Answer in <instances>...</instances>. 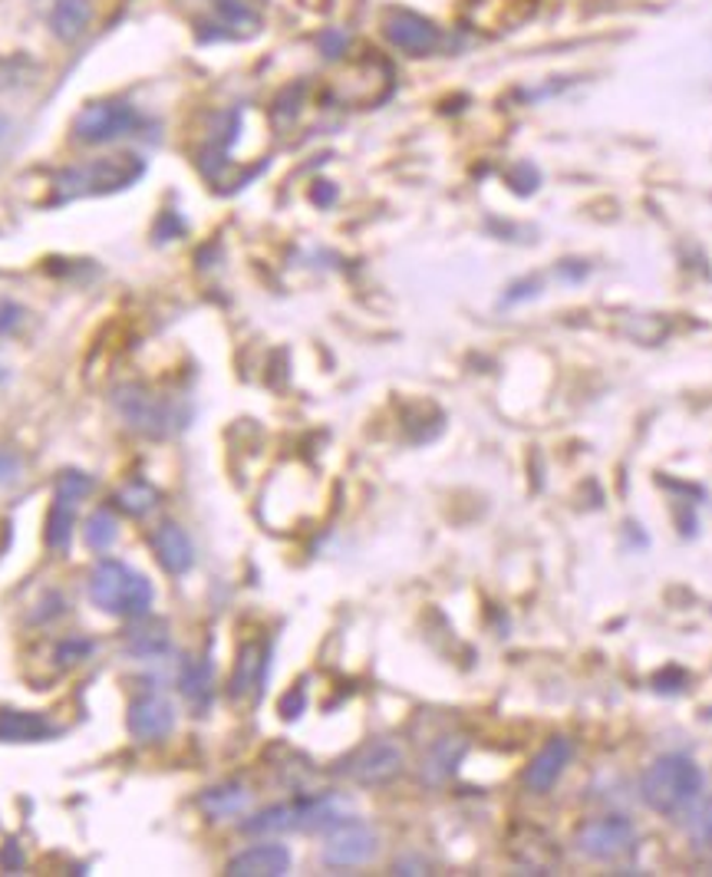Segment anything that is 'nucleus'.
<instances>
[{
  "label": "nucleus",
  "mask_w": 712,
  "mask_h": 877,
  "mask_svg": "<svg viewBox=\"0 0 712 877\" xmlns=\"http://www.w3.org/2000/svg\"><path fill=\"white\" fill-rule=\"evenodd\" d=\"M702 768L689 755H660L640 775V799L660 815H683L702 795Z\"/></svg>",
  "instance_id": "obj_1"
},
{
  "label": "nucleus",
  "mask_w": 712,
  "mask_h": 877,
  "mask_svg": "<svg viewBox=\"0 0 712 877\" xmlns=\"http://www.w3.org/2000/svg\"><path fill=\"white\" fill-rule=\"evenodd\" d=\"M146 172V162L133 152L126 155H103L86 165H70L53 178V202H73L86 195H113L123 188H133Z\"/></svg>",
  "instance_id": "obj_2"
},
{
  "label": "nucleus",
  "mask_w": 712,
  "mask_h": 877,
  "mask_svg": "<svg viewBox=\"0 0 712 877\" xmlns=\"http://www.w3.org/2000/svg\"><path fill=\"white\" fill-rule=\"evenodd\" d=\"M340 822H347V805L337 795H314L297 799L284 805H271L248 822H241L245 835H290V831H334Z\"/></svg>",
  "instance_id": "obj_3"
},
{
  "label": "nucleus",
  "mask_w": 712,
  "mask_h": 877,
  "mask_svg": "<svg viewBox=\"0 0 712 877\" xmlns=\"http://www.w3.org/2000/svg\"><path fill=\"white\" fill-rule=\"evenodd\" d=\"M113 410L133 433L155 436V439L178 433L185 426V419H188V413L178 403H172L165 397H155V393H149L146 386H136V383L116 389Z\"/></svg>",
  "instance_id": "obj_4"
},
{
  "label": "nucleus",
  "mask_w": 712,
  "mask_h": 877,
  "mask_svg": "<svg viewBox=\"0 0 712 877\" xmlns=\"http://www.w3.org/2000/svg\"><path fill=\"white\" fill-rule=\"evenodd\" d=\"M139 126L142 116L129 100H99L83 107L73 120V139L83 146H107L123 136H133Z\"/></svg>",
  "instance_id": "obj_5"
},
{
  "label": "nucleus",
  "mask_w": 712,
  "mask_h": 877,
  "mask_svg": "<svg viewBox=\"0 0 712 877\" xmlns=\"http://www.w3.org/2000/svg\"><path fill=\"white\" fill-rule=\"evenodd\" d=\"M634 844H637V828L624 815L594 818L574 831V848L590 861H617L630 854Z\"/></svg>",
  "instance_id": "obj_6"
},
{
  "label": "nucleus",
  "mask_w": 712,
  "mask_h": 877,
  "mask_svg": "<svg viewBox=\"0 0 712 877\" xmlns=\"http://www.w3.org/2000/svg\"><path fill=\"white\" fill-rule=\"evenodd\" d=\"M405 768V752L399 742L392 739H376V742H366L363 749H357L347 762H343V775L353 778L357 786H386L392 778Z\"/></svg>",
  "instance_id": "obj_7"
},
{
  "label": "nucleus",
  "mask_w": 712,
  "mask_h": 877,
  "mask_svg": "<svg viewBox=\"0 0 712 877\" xmlns=\"http://www.w3.org/2000/svg\"><path fill=\"white\" fill-rule=\"evenodd\" d=\"M379 854V831L366 822H340L321 851L327 867H360Z\"/></svg>",
  "instance_id": "obj_8"
},
{
  "label": "nucleus",
  "mask_w": 712,
  "mask_h": 877,
  "mask_svg": "<svg viewBox=\"0 0 712 877\" xmlns=\"http://www.w3.org/2000/svg\"><path fill=\"white\" fill-rule=\"evenodd\" d=\"M133 574H136V571H133L129 564L116 561V557H103V561H96V564H92V571H89V580H86L89 601H92L99 611H107V614L120 617Z\"/></svg>",
  "instance_id": "obj_9"
},
{
  "label": "nucleus",
  "mask_w": 712,
  "mask_h": 877,
  "mask_svg": "<svg viewBox=\"0 0 712 877\" xmlns=\"http://www.w3.org/2000/svg\"><path fill=\"white\" fill-rule=\"evenodd\" d=\"M383 34H386V40L396 50L410 53V57H426L442 40L439 27L433 21H426L423 14H413V11H392V14H386Z\"/></svg>",
  "instance_id": "obj_10"
},
{
  "label": "nucleus",
  "mask_w": 712,
  "mask_h": 877,
  "mask_svg": "<svg viewBox=\"0 0 712 877\" xmlns=\"http://www.w3.org/2000/svg\"><path fill=\"white\" fill-rule=\"evenodd\" d=\"M175 729V706L165 697L146 693L129 706V732L139 742H162Z\"/></svg>",
  "instance_id": "obj_11"
},
{
  "label": "nucleus",
  "mask_w": 712,
  "mask_h": 877,
  "mask_svg": "<svg viewBox=\"0 0 712 877\" xmlns=\"http://www.w3.org/2000/svg\"><path fill=\"white\" fill-rule=\"evenodd\" d=\"M178 690L185 697V703L201 716L212 706L215 697V663L212 656H182L178 663Z\"/></svg>",
  "instance_id": "obj_12"
},
{
  "label": "nucleus",
  "mask_w": 712,
  "mask_h": 877,
  "mask_svg": "<svg viewBox=\"0 0 712 877\" xmlns=\"http://www.w3.org/2000/svg\"><path fill=\"white\" fill-rule=\"evenodd\" d=\"M149 541H152V551H155V557H159V564H162L168 574L182 577V574H188V571L195 567V544H191L188 531H185L178 522H162V525L149 535Z\"/></svg>",
  "instance_id": "obj_13"
},
{
  "label": "nucleus",
  "mask_w": 712,
  "mask_h": 877,
  "mask_svg": "<svg viewBox=\"0 0 712 877\" xmlns=\"http://www.w3.org/2000/svg\"><path fill=\"white\" fill-rule=\"evenodd\" d=\"M264 673H267V647L261 640L241 643L238 660H235V673H232V684H228V697L235 703H245L251 693L261 690Z\"/></svg>",
  "instance_id": "obj_14"
},
{
  "label": "nucleus",
  "mask_w": 712,
  "mask_h": 877,
  "mask_svg": "<svg viewBox=\"0 0 712 877\" xmlns=\"http://www.w3.org/2000/svg\"><path fill=\"white\" fill-rule=\"evenodd\" d=\"M290 870V851L284 844H254L228 861L232 877H280Z\"/></svg>",
  "instance_id": "obj_15"
},
{
  "label": "nucleus",
  "mask_w": 712,
  "mask_h": 877,
  "mask_svg": "<svg viewBox=\"0 0 712 877\" xmlns=\"http://www.w3.org/2000/svg\"><path fill=\"white\" fill-rule=\"evenodd\" d=\"M469 752V739L465 736H442L429 746V752L423 755L420 775L426 786H446L449 778L459 772L462 759Z\"/></svg>",
  "instance_id": "obj_16"
},
{
  "label": "nucleus",
  "mask_w": 712,
  "mask_h": 877,
  "mask_svg": "<svg viewBox=\"0 0 712 877\" xmlns=\"http://www.w3.org/2000/svg\"><path fill=\"white\" fill-rule=\"evenodd\" d=\"M571 755H574V746H571V739H564V736H554L535 759H532V765L525 768V786L532 789V792H548L558 778H561V772L567 768V762H571Z\"/></svg>",
  "instance_id": "obj_17"
},
{
  "label": "nucleus",
  "mask_w": 712,
  "mask_h": 877,
  "mask_svg": "<svg viewBox=\"0 0 712 877\" xmlns=\"http://www.w3.org/2000/svg\"><path fill=\"white\" fill-rule=\"evenodd\" d=\"M53 736H60V729L40 713L0 710V742H47Z\"/></svg>",
  "instance_id": "obj_18"
},
{
  "label": "nucleus",
  "mask_w": 712,
  "mask_h": 877,
  "mask_svg": "<svg viewBox=\"0 0 712 877\" xmlns=\"http://www.w3.org/2000/svg\"><path fill=\"white\" fill-rule=\"evenodd\" d=\"M92 21V4L89 0H53L50 8V30L63 43H76Z\"/></svg>",
  "instance_id": "obj_19"
},
{
  "label": "nucleus",
  "mask_w": 712,
  "mask_h": 877,
  "mask_svg": "<svg viewBox=\"0 0 712 877\" xmlns=\"http://www.w3.org/2000/svg\"><path fill=\"white\" fill-rule=\"evenodd\" d=\"M248 805H251V792H248L241 782H225V786H215V789H209L205 795L198 799V809L205 812L209 818H215V822L238 818V815H241Z\"/></svg>",
  "instance_id": "obj_20"
},
{
  "label": "nucleus",
  "mask_w": 712,
  "mask_h": 877,
  "mask_svg": "<svg viewBox=\"0 0 712 877\" xmlns=\"http://www.w3.org/2000/svg\"><path fill=\"white\" fill-rule=\"evenodd\" d=\"M168 647H172V640H168V627L162 621H146L139 627H133L126 643H123V650L136 660H159L168 653Z\"/></svg>",
  "instance_id": "obj_21"
},
{
  "label": "nucleus",
  "mask_w": 712,
  "mask_h": 877,
  "mask_svg": "<svg viewBox=\"0 0 712 877\" xmlns=\"http://www.w3.org/2000/svg\"><path fill=\"white\" fill-rule=\"evenodd\" d=\"M113 502H116L126 515L142 518V515H149V512L159 505V489H155V485H149L146 478H133V481L120 485L116 496H113Z\"/></svg>",
  "instance_id": "obj_22"
},
{
  "label": "nucleus",
  "mask_w": 712,
  "mask_h": 877,
  "mask_svg": "<svg viewBox=\"0 0 712 877\" xmlns=\"http://www.w3.org/2000/svg\"><path fill=\"white\" fill-rule=\"evenodd\" d=\"M73 525H76V505L63 502V499H53V505L47 512V528H43L47 548L66 551L70 541H73Z\"/></svg>",
  "instance_id": "obj_23"
},
{
  "label": "nucleus",
  "mask_w": 712,
  "mask_h": 877,
  "mask_svg": "<svg viewBox=\"0 0 712 877\" xmlns=\"http://www.w3.org/2000/svg\"><path fill=\"white\" fill-rule=\"evenodd\" d=\"M116 538H120V522H116V515H113L110 509H96V512L86 518V525H83V541H86L89 551L107 554V551L116 544Z\"/></svg>",
  "instance_id": "obj_24"
},
{
  "label": "nucleus",
  "mask_w": 712,
  "mask_h": 877,
  "mask_svg": "<svg viewBox=\"0 0 712 877\" xmlns=\"http://www.w3.org/2000/svg\"><path fill=\"white\" fill-rule=\"evenodd\" d=\"M152 601H155V591H152V580L146 574H133L129 580V591H126V601H123V611L120 617L126 621H146L149 611H152Z\"/></svg>",
  "instance_id": "obj_25"
},
{
  "label": "nucleus",
  "mask_w": 712,
  "mask_h": 877,
  "mask_svg": "<svg viewBox=\"0 0 712 877\" xmlns=\"http://www.w3.org/2000/svg\"><path fill=\"white\" fill-rule=\"evenodd\" d=\"M92 492V478L79 468H66L57 475V485H53V499H63V502H83L86 496Z\"/></svg>",
  "instance_id": "obj_26"
},
{
  "label": "nucleus",
  "mask_w": 712,
  "mask_h": 877,
  "mask_svg": "<svg viewBox=\"0 0 712 877\" xmlns=\"http://www.w3.org/2000/svg\"><path fill=\"white\" fill-rule=\"evenodd\" d=\"M37 76V63L30 57H0V89H17Z\"/></svg>",
  "instance_id": "obj_27"
},
{
  "label": "nucleus",
  "mask_w": 712,
  "mask_h": 877,
  "mask_svg": "<svg viewBox=\"0 0 712 877\" xmlns=\"http://www.w3.org/2000/svg\"><path fill=\"white\" fill-rule=\"evenodd\" d=\"M683 815H689L686 822V831L696 844L709 848L712 844V802H702V805H689Z\"/></svg>",
  "instance_id": "obj_28"
},
{
  "label": "nucleus",
  "mask_w": 712,
  "mask_h": 877,
  "mask_svg": "<svg viewBox=\"0 0 712 877\" xmlns=\"http://www.w3.org/2000/svg\"><path fill=\"white\" fill-rule=\"evenodd\" d=\"M92 650H96V643H92L89 637L73 634V637L60 640V647H57V663H60V666H76V663H83Z\"/></svg>",
  "instance_id": "obj_29"
},
{
  "label": "nucleus",
  "mask_w": 712,
  "mask_h": 877,
  "mask_svg": "<svg viewBox=\"0 0 712 877\" xmlns=\"http://www.w3.org/2000/svg\"><path fill=\"white\" fill-rule=\"evenodd\" d=\"M686 687H689V676H686V669H679V666H666L663 673L653 676V690H657V693L673 697V693H683Z\"/></svg>",
  "instance_id": "obj_30"
},
{
  "label": "nucleus",
  "mask_w": 712,
  "mask_h": 877,
  "mask_svg": "<svg viewBox=\"0 0 712 877\" xmlns=\"http://www.w3.org/2000/svg\"><path fill=\"white\" fill-rule=\"evenodd\" d=\"M24 472V459L14 449H0V489L4 485H14Z\"/></svg>",
  "instance_id": "obj_31"
},
{
  "label": "nucleus",
  "mask_w": 712,
  "mask_h": 877,
  "mask_svg": "<svg viewBox=\"0 0 712 877\" xmlns=\"http://www.w3.org/2000/svg\"><path fill=\"white\" fill-rule=\"evenodd\" d=\"M21 324H24V308L14 301H0V334L11 337L21 330Z\"/></svg>",
  "instance_id": "obj_32"
},
{
  "label": "nucleus",
  "mask_w": 712,
  "mask_h": 877,
  "mask_svg": "<svg viewBox=\"0 0 712 877\" xmlns=\"http://www.w3.org/2000/svg\"><path fill=\"white\" fill-rule=\"evenodd\" d=\"M27 857H24V848L17 841H8L4 848H0V870H8V874H17L24 870Z\"/></svg>",
  "instance_id": "obj_33"
},
{
  "label": "nucleus",
  "mask_w": 712,
  "mask_h": 877,
  "mask_svg": "<svg viewBox=\"0 0 712 877\" xmlns=\"http://www.w3.org/2000/svg\"><path fill=\"white\" fill-rule=\"evenodd\" d=\"M347 47H350V37L343 34V30H327L324 37H321V50H324V57H343L347 53Z\"/></svg>",
  "instance_id": "obj_34"
},
{
  "label": "nucleus",
  "mask_w": 712,
  "mask_h": 877,
  "mask_svg": "<svg viewBox=\"0 0 712 877\" xmlns=\"http://www.w3.org/2000/svg\"><path fill=\"white\" fill-rule=\"evenodd\" d=\"M303 706H308V697H303V690L297 687V690H290V693L280 700V716H284V719H297V716L303 713Z\"/></svg>",
  "instance_id": "obj_35"
},
{
  "label": "nucleus",
  "mask_w": 712,
  "mask_h": 877,
  "mask_svg": "<svg viewBox=\"0 0 712 877\" xmlns=\"http://www.w3.org/2000/svg\"><path fill=\"white\" fill-rule=\"evenodd\" d=\"M182 231V222L175 218V215H162V222H159V228H155V238L159 241H168L172 235H178Z\"/></svg>",
  "instance_id": "obj_36"
},
{
  "label": "nucleus",
  "mask_w": 712,
  "mask_h": 877,
  "mask_svg": "<svg viewBox=\"0 0 712 877\" xmlns=\"http://www.w3.org/2000/svg\"><path fill=\"white\" fill-rule=\"evenodd\" d=\"M396 874H429L423 861H396Z\"/></svg>",
  "instance_id": "obj_37"
},
{
  "label": "nucleus",
  "mask_w": 712,
  "mask_h": 877,
  "mask_svg": "<svg viewBox=\"0 0 712 877\" xmlns=\"http://www.w3.org/2000/svg\"><path fill=\"white\" fill-rule=\"evenodd\" d=\"M337 199V188H314V202L317 205H330Z\"/></svg>",
  "instance_id": "obj_38"
},
{
  "label": "nucleus",
  "mask_w": 712,
  "mask_h": 877,
  "mask_svg": "<svg viewBox=\"0 0 712 877\" xmlns=\"http://www.w3.org/2000/svg\"><path fill=\"white\" fill-rule=\"evenodd\" d=\"M8 133H11V120H8L4 113H0V139H4Z\"/></svg>",
  "instance_id": "obj_39"
},
{
  "label": "nucleus",
  "mask_w": 712,
  "mask_h": 877,
  "mask_svg": "<svg viewBox=\"0 0 712 877\" xmlns=\"http://www.w3.org/2000/svg\"><path fill=\"white\" fill-rule=\"evenodd\" d=\"M705 719H709V723H712V706H709V710H705Z\"/></svg>",
  "instance_id": "obj_40"
}]
</instances>
